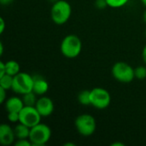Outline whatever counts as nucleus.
Wrapping results in <instances>:
<instances>
[{
    "label": "nucleus",
    "instance_id": "f257e3e1",
    "mask_svg": "<svg viewBox=\"0 0 146 146\" xmlns=\"http://www.w3.org/2000/svg\"><path fill=\"white\" fill-rule=\"evenodd\" d=\"M61 53L68 59L76 58L82 50L81 39L75 34H68L63 38L60 45Z\"/></svg>",
    "mask_w": 146,
    "mask_h": 146
},
{
    "label": "nucleus",
    "instance_id": "f03ea898",
    "mask_svg": "<svg viewBox=\"0 0 146 146\" xmlns=\"http://www.w3.org/2000/svg\"><path fill=\"white\" fill-rule=\"evenodd\" d=\"M72 7L66 0H57L53 3L50 9V17L56 25L65 24L71 17Z\"/></svg>",
    "mask_w": 146,
    "mask_h": 146
},
{
    "label": "nucleus",
    "instance_id": "7ed1b4c3",
    "mask_svg": "<svg viewBox=\"0 0 146 146\" xmlns=\"http://www.w3.org/2000/svg\"><path fill=\"white\" fill-rule=\"evenodd\" d=\"M74 126L80 135L83 137H90L96 132L97 121L92 115L81 114L75 118Z\"/></svg>",
    "mask_w": 146,
    "mask_h": 146
},
{
    "label": "nucleus",
    "instance_id": "20e7f679",
    "mask_svg": "<svg viewBox=\"0 0 146 146\" xmlns=\"http://www.w3.org/2000/svg\"><path fill=\"white\" fill-rule=\"evenodd\" d=\"M51 138V129L44 123H38L33 127L30 131L29 139L33 146L45 145Z\"/></svg>",
    "mask_w": 146,
    "mask_h": 146
},
{
    "label": "nucleus",
    "instance_id": "39448f33",
    "mask_svg": "<svg viewBox=\"0 0 146 146\" xmlns=\"http://www.w3.org/2000/svg\"><path fill=\"white\" fill-rule=\"evenodd\" d=\"M113 78L121 83H130L135 79L134 68L125 62H115L111 69Z\"/></svg>",
    "mask_w": 146,
    "mask_h": 146
},
{
    "label": "nucleus",
    "instance_id": "423d86ee",
    "mask_svg": "<svg viewBox=\"0 0 146 146\" xmlns=\"http://www.w3.org/2000/svg\"><path fill=\"white\" fill-rule=\"evenodd\" d=\"M33 76L25 72H20L14 76V82L12 91L19 95H24L27 92H33Z\"/></svg>",
    "mask_w": 146,
    "mask_h": 146
},
{
    "label": "nucleus",
    "instance_id": "0eeeda50",
    "mask_svg": "<svg viewBox=\"0 0 146 146\" xmlns=\"http://www.w3.org/2000/svg\"><path fill=\"white\" fill-rule=\"evenodd\" d=\"M111 103V96L109 91L102 87H95L91 90V105L98 110L107 109Z\"/></svg>",
    "mask_w": 146,
    "mask_h": 146
},
{
    "label": "nucleus",
    "instance_id": "6e6552de",
    "mask_svg": "<svg viewBox=\"0 0 146 146\" xmlns=\"http://www.w3.org/2000/svg\"><path fill=\"white\" fill-rule=\"evenodd\" d=\"M20 121L19 122L32 128L41 122L42 116L38 112L37 109L33 106H24L20 111Z\"/></svg>",
    "mask_w": 146,
    "mask_h": 146
},
{
    "label": "nucleus",
    "instance_id": "1a4fd4ad",
    "mask_svg": "<svg viewBox=\"0 0 146 146\" xmlns=\"http://www.w3.org/2000/svg\"><path fill=\"white\" fill-rule=\"evenodd\" d=\"M35 108L42 117H47L52 115L54 112L55 105L51 98L49 97L42 96L41 98H38Z\"/></svg>",
    "mask_w": 146,
    "mask_h": 146
},
{
    "label": "nucleus",
    "instance_id": "9d476101",
    "mask_svg": "<svg viewBox=\"0 0 146 146\" xmlns=\"http://www.w3.org/2000/svg\"><path fill=\"white\" fill-rule=\"evenodd\" d=\"M16 139L14 128L7 123L0 125V144L3 146H9Z\"/></svg>",
    "mask_w": 146,
    "mask_h": 146
},
{
    "label": "nucleus",
    "instance_id": "9b49d317",
    "mask_svg": "<svg viewBox=\"0 0 146 146\" xmlns=\"http://www.w3.org/2000/svg\"><path fill=\"white\" fill-rule=\"evenodd\" d=\"M5 110L7 112H18L24 108V103L22 101L21 98L19 97H10L7 98V100L4 103Z\"/></svg>",
    "mask_w": 146,
    "mask_h": 146
},
{
    "label": "nucleus",
    "instance_id": "f8f14e48",
    "mask_svg": "<svg viewBox=\"0 0 146 146\" xmlns=\"http://www.w3.org/2000/svg\"><path fill=\"white\" fill-rule=\"evenodd\" d=\"M33 92L36 93L38 96L44 95L49 90V83L48 81L42 77L33 76Z\"/></svg>",
    "mask_w": 146,
    "mask_h": 146
},
{
    "label": "nucleus",
    "instance_id": "ddd939ff",
    "mask_svg": "<svg viewBox=\"0 0 146 146\" xmlns=\"http://www.w3.org/2000/svg\"><path fill=\"white\" fill-rule=\"evenodd\" d=\"M15 134L16 139H29L30 131L31 128L19 122L15 127H14Z\"/></svg>",
    "mask_w": 146,
    "mask_h": 146
},
{
    "label": "nucleus",
    "instance_id": "4468645a",
    "mask_svg": "<svg viewBox=\"0 0 146 146\" xmlns=\"http://www.w3.org/2000/svg\"><path fill=\"white\" fill-rule=\"evenodd\" d=\"M5 67H6V74L15 76L18 74L21 71V65L19 64L18 62L15 60H9L5 62Z\"/></svg>",
    "mask_w": 146,
    "mask_h": 146
},
{
    "label": "nucleus",
    "instance_id": "2eb2a0df",
    "mask_svg": "<svg viewBox=\"0 0 146 146\" xmlns=\"http://www.w3.org/2000/svg\"><path fill=\"white\" fill-rule=\"evenodd\" d=\"M37 94L34 93L33 92H27L24 95H22V101L24 103V105L25 106H33V107H35L36 105V103L38 101V98H37Z\"/></svg>",
    "mask_w": 146,
    "mask_h": 146
},
{
    "label": "nucleus",
    "instance_id": "dca6fc26",
    "mask_svg": "<svg viewBox=\"0 0 146 146\" xmlns=\"http://www.w3.org/2000/svg\"><path fill=\"white\" fill-rule=\"evenodd\" d=\"M14 82V76L9 75L8 74L0 77V87L5 90H11Z\"/></svg>",
    "mask_w": 146,
    "mask_h": 146
},
{
    "label": "nucleus",
    "instance_id": "f3484780",
    "mask_svg": "<svg viewBox=\"0 0 146 146\" xmlns=\"http://www.w3.org/2000/svg\"><path fill=\"white\" fill-rule=\"evenodd\" d=\"M78 102L84 106L91 105V90H83L78 95Z\"/></svg>",
    "mask_w": 146,
    "mask_h": 146
},
{
    "label": "nucleus",
    "instance_id": "a211bd4d",
    "mask_svg": "<svg viewBox=\"0 0 146 146\" xmlns=\"http://www.w3.org/2000/svg\"><path fill=\"white\" fill-rule=\"evenodd\" d=\"M134 75L135 79L143 80L146 79V67L145 66H139L134 68Z\"/></svg>",
    "mask_w": 146,
    "mask_h": 146
},
{
    "label": "nucleus",
    "instance_id": "6ab92c4d",
    "mask_svg": "<svg viewBox=\"0 0 146 146\" xmlns=\"http://www.w3.org/2000/svg\"><path fill=\"white\" fill-rule=\"evenodd\" d=\"M108 6L114 9H118L127 4L129 0H106Z\"/></svg>",
    "mask_w": 146,
    "mask_h": 146
},
{
    "label": "nucleus",
    "instance_id": "aec40b11",
    "mask_svg": "<svg viewBox=\"0 0 146 146\" xmlns=\"http://www.w3.org/2000/svg\"><path fill=\"white\" fill-rule=\"evenodd\" d=\"M7 117L11 123H16L20 121V114L18 112H8Z\"/></svg>",
    "mask_w": 146,
    "mask_h": 146
},
{
    "label": "nucleus",
    "instance_id": "412c9836",
    "mask_svg": "<svg viewBox=\"0 0 146 146\" xmlns=\"http://www.w3.org/2000/svg\"><path fill=\"white\" fill-rule=\"evenodd\" d=\"M15 146H33L32 142L29 139H16L14 143Z\"/></svg>",
    "mask_w": 146,
    "mask_h": 146
},
{
    "label": "nucleus",
    "instance_id": "4be33fe9",
    "mask_svg": "<svg viewBox=\"0 0 146 146\" xmlns=\"http://www.w3.org/2000/svg\"><path fill=\"white\" fill-rule=\"evenodd\" d=\"M95 6L98 9H104L106 7H109L106 0H96L95 1Z\"/></svg>",
    "mask_w": 146,
    "mask_h": 146
},
{
    "label": "nucleus",
    "instance_id": "5701e85b",
    "mask_svg": "<svg viewBox=\"0 0 146 146\" xmlns=\"http://www.w3.org/2000/svg\"><path fill=\"white\" fill-rule=\"evenodd\" d=\"M7 100V90L0 87V103L3 104Z\"/></svg>",
    "mask_w": 146,
    "mask_h": 146
},
{
    "label": "nucleus",
    "instance_id": "b1692460",
    "mask_svg": "<svg viewBox=\"0 0 146 146\" xmlns=\"http://www.w3.org/2000/svg\"><path fill=\"white\" fill-rule=\"evenodd\" d=\"M6 74V67H5V62H0V77Z\"/></svg>",
    "mask_w": 146,
    "mask_h": 146
},
{
    "label": "nucleus",
    "instance_id": "393cba45",
    "mask_svg": "<svg viewBox=\"0 0 146 146\" xmlns=\"http://www.w3.org/2000/svg\"><path fill=\"white\" fill-rule=\"evenodd\" d=\"M4 29H5V21H4V19L1 17L0 18V33L1 34L4 32Z\"/></svg>",
    "mask_w": 146,
    "mask_h": 146
},
{
    "label": "nucleus",
    "instance_id": "a878e982",
    "mask_svg": "<svg viewBox=\"0 0 146 146\" xmlns=\"http://www.w3.org/2000/svg\"><path fill=\"white\" fill-rule=\"evenodd\" d=\"M142 60L145 62V64H146V44L145 45V47L143 48V50H142Z\"/></svg>",
    "mask_w": 146,
    "mask_h": 146
},
{
    "label": "nucleus",
    "instance_id": "bb28decb",
    "mask_svg": "<svg viewBox=\"0 0 146 146\" xmlns=\"http://www.w3.org/2000/svg\"><path fill=\"white\" fill-rule=\"evenodd\" d=\"M14 0H0V3L2 5H8L9 3H11Z\"/></svg>",
    "mask_w": 146,
    "mask_h": 146
},
{
    "label": "nucleus",
    "instance_id": "cd10ccee",
    "mask_svg": "<svg viewBox=\"0 0 146 146\" xmlns=\"http://www.w3.org/2000/svg\"><path fill=\"white\" fill-rule=\"evenodd\" d=\"M125 145L123 144V143H120V142H115V143H114V144H112L111 146H124Z\"/></svg>",
    "mask_w": 146,
    "mask_h": 146
},
{
    "label": "nucleus",
    "instance_id": "c85d7f7f",
    "mask_svg": "<svg viewBox=\"0 0 146 146\" xmlns=\"http://www.w3.org/2000/svg\"><path fill=\"white\" fill-rule=\"evenodd\" d=\"M3 53V43H0V55L2 56Z\"/></svg>",
    "mask_w": 146,
    "mask_h": 146
},
{
    "label": "nucleus",
    "instance_id": "c756f323",
    "mask_svg": "<svg viewBox=\"0 0 146 146\" xmlns=\"http://www.w3.org/2000/svg\"><path fill=\"white\" fill-rule=\"evenodd\" d=\"M143 20H144V21L146 23V9L144 11V13H143Z\"/></svg>",
    "mask_w": 146,
    "mask_h": 146
},
{
    "label": "nucleus",
    "instance_id": "7c9ffc66",
    "mask_svg": "<svg viewBox=\"0 0 146 146\" xmlns=\"http://www.w3.org/2000/svg\"><path fill=\"white\" fill-rule=\"evenodd\" d=\"M68 145H71V146H75L74 144H72V143H67V144H65L64 146H68Z\"/></svg>",
    "mask_w": 146,
    "mask_h": 146
},
{
    "label": "nucleus",
    "instance_id": "2f4dec72",
    "mask_svg": "<svg viewBox=\"0 0 146 146\" xmlns=\"http://www.w3.org/2000/svg\"><path fill=\"white\" fill-rule=\"evenodd\" d=\"M141 1V3H142V4L143 5H145L146 7V0H140Z\"/></svg>",
    "mask_w": 146,
    "mask_h": 146
},
{
    "label": "nucleus",
    "instance_id": "473e14b6",
    "mask_svg": "<svg viewBox=\"0 0 146 146\" xmlns=\"http://www.w3.org/2000/svg\"><path fill=\"white\" fill-rule=\"evenodd\" d=\"M145 36H146V29H145Z\"/></svg>",
    "mask_w": 146,
    "mask_h": 146
}]
</instances>
